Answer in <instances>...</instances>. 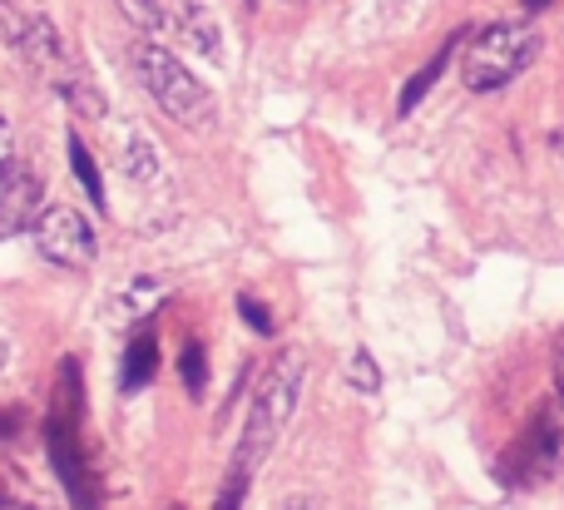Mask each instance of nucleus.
<instances>
[{"label": "nucleus", "mask_w": 564, "mask_h": 510, "mask_svg": "<svg viewBox=\"0 0 564 510\" xmlns=\"http://www.w3.org/2000/svg\"><path fill=\"white\" fill-rule=\"evenodd\" d=\"M302 382H307V357L297 347L273 357V367L263 372L253 392V406H248V426H243V442H238V456H234V481H253V471L273 456L282 426L292 422L297 412V397H302Z\"/></svg>", "instance_id": "1"}, {"label": "nucleus", "mask_w": 564, "mask_h": 510, "mask_svg": "<svg viewBox=\"0 0 564 510\" xmlns=\"http://www.w3.org/2000/svg\"><path fill=\"white\" fill-rule=\"evenodd\" d=\"M134 75L149 89V99L159 105V115H169L174 124H184V129L214 124V95H208V85L188 65H178L159 40H139L134 45Z\"/></svg>", "instance_id": "2"}, {"label": "nucleus", "mask_w": 564, "mask_h": 510, "mask_svg": "<svg viewBox=\"0 0 564 510\" xmlns=\"http://www.w3.org/2000/svg\"><path fill=\"white\" fill-rule=\"evenodd\" d=\"M535 50H540V35L530 25L496 20V25H486L470 40L466 59H460V79H466L470 95H496V89H506L535 59Z\"/></svg>", "instance_id": "3"}, {"label": "nucleus", "mask_w": 564, "mask_h": 510, "mask_svg": "<svg viewBox=\"0 0 564 510\" xmlns=\"http://www.w3.org/2000/svg\"><path fill=\"white\" fill-rule=\"evenodd\" d=\"M564 471V422L555 406L535 412V422L506 446V456L496 462V481L520 491V486H545L550 476Z\"/></svg>", "instance_id": "4"}, {"label": "nucleus", "mask_w": 564, "mask_h": 510, "mask_svg": "<svg viewBox=\"0 0 564 510\" xmlns=\"http://www.w3.org/2000/svg\"><path fill=\"white\" fill-rule=\"evenodd\" d=\"M30 234H35V248L45 253V263H55V268H89L99 253L95 224L69 204H50Z\"/></svg>", "instance_id": "5"}, {"label": "nucleus", "mask_w": 564, "mask_h": 510, "mask_svg": "<svg viewBox=\"0 0 564 510\" xmlns=\"http://www.w3.org/2000/svg\"><path fill=\"white\" fill-rule=\"evenodd\" d=\"M169 20H174L178 40H184L198 59L224 65V25H218V15L208 10V0H174V6H169Z\"/></svg>", "instance_id": "6"}, {"label": "nucleus", "mask_w": 564, "mask_h": 510, "mask_svg": "<svg viewBox=\"0 0 564 510\" xmlns=\"http://www.w3.org/2000/svg\"><path fill=\"white\" fill-rule=\"evenodd\" d=\"M40 214H45V178H40L35 169L20 164L15 178H10V188H6V198H0V238L35 228Z\"/></svg>", "instance_id": "7"}, {"label": "nucleus", "mask_w": 564, "mask_h": 510, "mask_svg": "<svg viewBox=\"0 0 564 510\" xmlns=\"http://www.w3.org/2000/svg\"><path fill=\"white\" fill-rule=\"evenodd\" d=\"M159 372V337L154 333H134L124 347V367H119V382L124 392H144Z\"/></svg>", "instance_id": "8"}, {"label": "nucleus", "mask_w": 564, "mask_h": 510, "mask_svg": "<svg viewBox=\"0 0 564 510\" xmlns=\"http://www.w3.org/2000/svg\"><path fill=\"white\" fill-rule=\"evenodd\" d=\"M456 45H460V35H451L446 45H441L436 55H431L426 65L416 69V79H406V89H401V105H397V115H411V109H416L421 99L431 95V85H436V79H441V69H446V65H451V55H456Z\"/></svg>", "instance_id": "9"}, {"label": "nucleus", "mask_w": 564, "mask_h": 510, "mask_svg": "<svg viewBox=\"0 0 564 510\" xmlns=\"http://www.w3.org/2000/svg\"><path fill=\"white\" fill-rule=\"evenodd\" d=\"M20 55L30 65H59V35H55V20L50 15H25V35H20Z\"/></svg>", "instance_id": "10"}, {"label": "nucleus", "mask_w": 564, "mask_h": 510, "mask_svg": "<svg viewBox=\"0 0 564 510\" xmlns=\"http://www.w3.org/2000/svg\"><path fill=\"white\" fill-rule=\"evenodd\" d=\"M69 174L79 178V188L89 194V204L95 208H105V178H99V164H95V154H89V144L79 134H69Z\"/></svg>", "instance_id": "11"}, {"label": "nucleus", "mask_w": 564, "mask_h": 510, "mask_svg": "<svg viewBox=\"0 0 564 510\" xmlns=\"http://www.w3.org/2000/svg\"><path fill=\"white\" fill-rule=\"evenodd\" d=\"M59 95H65L69 109H79L85 119H99V115H105V99H99V89L89 85V75H85V69H75V65L59 75Z\"/></svg>", "instance_id": "12"}, {"label": "nucleus", "mask_w": 564, "mask_h": 510, "mask_svg": "<svg viewBox=\"0 0 564 510\" xmlns=\"http://www.w3.org/2000/svg\"><path fill=\"white\" fill-rule=\"evenodd\" d=\"M115 6H119V15L139 30V35H154L159 40L169 25H174V20H169V10H164V0H115Z\"/></svg>", "instance_id": "13"}, {"label": "nucleus", "mask_w": 564, "mask_h": 510, "mask_svg": "<svg viewBox=\"0 0 564 510\" xmlns=\"http://www.w3.org/2000/svg\"><path fill=\"white\" fill-rule=\"evenodd\" d=\"M124 174L134 178V184H154L159 178V154H154V144L149 139H129L124 144Z\"/></svg>", "instance_id": "14"}, {"label": "nucleus", "mask_w": 564, "mask_h": 510, "mask_svg": "<svg viewBox=\"0 0 564 510\" xmlns=\"http://www.w3.org/2000/svg\"><path fill=\"white\" fill-rule=\"evenodd\" d=\"M178 372H184L188 397H204L208 392V352H204V343H194V337H188L184 352H178Z\"/></svg>", "instance_id": "15"}, {"label": "nucleus", "mask_w": 564, "mask_h": 510, "mask_svg": "<svg viewBox=\"0 0 564 510\" xmlns=\"http://www.w3.org/2000/svg\"><path fill=\"white\" fill-rule=\"evenodd\" d=\"M159 293H164V283H154V278H139V283L129 287L124 297H119L124 307H115V317H119V323H124V317H144L149 307H159V303H154Z\"/></svg>", "instance_id": "16"}, {"label": "nucleus", "mask_w": 564, "mask_h": 510, "mask_svg": "<svg viewBox=\"0 0 564 510\" xmlns=\"http://www.w3.org/2000/svg\"><path fill=\"white\" fill-rule=\"evenodd\" d=\"M347 382L357 387V392H367V397L381 387V367L371 362L367 347H357V352H351V362H347Z\"/></svg>", "instance_id": "17"}, {"label": "nucleus", "mask_w": 564, "mask_h": 510, "mask_svg": "<svg viewBox=\"0 0 564 510\" xmlns=\"http://www.w3.org/2000/svg\"><path fill=\"white\" fill-rule=\"evenodd\" d=\"M20 169V149H15V129H10V119L0 115V198H6L10 178H15Z\"/></svg>", "instance_id": "18"}, {"label": "nucleus", "mask_w": 564, "mask_h": 510, "mask_svg": "<svg viewBox=\"0 0 564 510\" xmlns=\"http://www.w3.org/2000/svg\"><path fill=\"white\" fill-rule=\"evenodd\" d=\"M238 313H243V323L253 327L258 337H273V313H268V307L258 303L253 293H243V297H238Z\"/></svg>", "instance_id": "19"}, {"label": "nucleus", "mask_w": 564, "mask_h": 510, "mask_svg": "<svg viewBox=\"0 0 564 510\" xmlns=\"http://www.w3.org/2000/svg\"><path fill=\"white\" fill-rule=\"evenodd\" d=\"M20 35H25V15H15V10L0 0V40H6V45H20Z\"/></svg>", "instance_id": "20"}, {"label": "nucleus", "mask_w": 564, "mask_h": 510, "mask_svg": "<svg viewBox=\"0 0 564 510\" xmlns=\"http://www.w3.org/2000/svg\"><path fill=\"white\" fill-rule=\"evenodd\" d=\"M243 491H248V481H234V476H228V486H224V496H218L214 510H243Z\"/></svg>", "instance_id": "21"}, {"label": "nucleus", "mask_w": 564, "mask_h": 510, "mask_svg": "<svg viewBox=\"0 0 564 510\" xmlns=\"http://www.w3.org/2000/svg\"><path fill=\"white\" fill-rule=\"evenodd\" d=\"M555 397H560V406H564V327L555 333Z\"/></svg>", "instance_id": "22"}, {"label": "nucleus", "mask_w": 564, "mask_h": 510, "mask_svg": "<svg viewBox=\"0 0 564 510\" xmlns=\"http://www.w3.org/2000/svg\"><path fill=\"white\" fill-rule=\"evenodd\" d=\"M282 510H317V501H312V496H288V506Z\"/></svg>", "instance_id": "23"}, {"label": "nucleus", "mask_w": 564, "mask_h": 510, "mask_svg": "<svg viewBox=\"0 0 564 510\" xmlns=\"http://www.w3.org/2000/svg\"><path fill=\"white\" fill-rule=\"evenodd\" d=\"M6 367H10V343L0 337V372H6Z\"/></svg>", "instance_id": "24"}, {"label": "nucleus", "mask_w": 564, "mask_h": 510, "mask_svg": "<svg viewBox=\"0 0 564 510\" xmlns=\"http://www.w3.org/2000/svg\"><path fill=\"white\" fill-rule=\"evenodd\" d=\"M550 6V0H525V10H545Z\"/></svg>", "instance_id": "25"}]
</instances>
